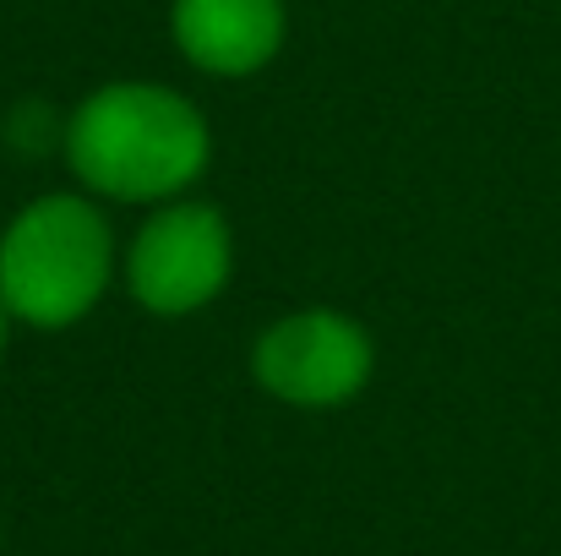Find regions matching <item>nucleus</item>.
Returning <instances> with one entry per match:
<instances>
[{"label": "nucleus", "mask_w": 561, "mask_h": 556, "mask_svg": "<svg viewBox=\"0 0 561 556\" xmlns=\"http://www.w3.org/2000/svg\"><path fill=\"white\" fill-rule=\"evenodd\" d=\"M213 132L164 82H104L66 121V164L93 196L175 202L207 175Z\"/></svg>", "instance_id": "f257e3e1"}, {"label": "nucleus", "mask_w": 561, "mask_h": 556, "mask_svg": "<svg viewBox=\"0 0 561 556\" xmlns=\"http://www.w3.org/2000/svg\"><path fill=\"white\" fill-rule=\"evenodd\" d=\"M115 279V235L93 196H33L0 229V306L11 322L60 333L77 328Z\"/></svg>", "instance_id": "f03ea898"}, {"label": "nucleus", "mask_w": 561, "mask_h": 556, "mask_svg": "<svg viewBox=\"0 0 561 556\" xmlns=\"http://www.w3.org/2000/svg\"><path fill=\"white\" fill-rule=\"evenodd\" d=\"M234 273V235L213 202H159L126 246V290L153 317H196Z\"/></svg>", "instance_id": "7ed1b4c3"}, {"label": "nucleus", "mask_w": 561, "mask_h": 556, "mask_svg": "<svg viewBox=\"0 0 561 556\" xmlns=\"http://www.w3.org/2000/svg\"><path fill=\"white\" fill-rule=\"evenodd\" d=\"M376 344L371 333L333 311V306H306L278 317L256 344H251V376L267 398L289 409H339L355 404L371 387Z\"/></svg>", "instance_id": "20e7f679"}, {"label": "nucleus", "mask_w": 561, "mask_h": 556, "mask_svg": "<svg viewBox=\"0 0 561 556\" xmlns=\"http://www.w3.org/2000/svg\"><path fill=\"white\" fill-rule=\"evenodd\" d=\"M284 0H175L170 38L202 77H256L284 49Z\"/></svg>", "instance_id": "39448f33"}, {"label": "nucleus", "mask_w": 561, "mask_h": 556, "mask_svg": "<svg viewBox=\"0 0 561 556\" xmlns=\"http://www.w3.org/2000/svg\"><path fill=\"white\" fill-rule=\"evenodd\" d=\"M5 339H11V311L0 306V355H5Z\"/></svg>", "instance_id": "423d86ee"}]
</instances>
